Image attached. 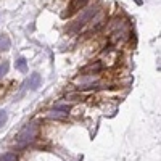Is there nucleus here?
Instances as JSON below:
<instances>
[{
  "label": "nucleus",
  "instance_id": "f257e3e1",
  "mask_svg": "<svg viewBox=\"0 0 161 161\" xmlns=\"http://www.w3.org/2000/svg\"><path fill=\"white\" fill-rule=\"evenodd\" d=\"M97 13H99V5H94V6H89V8H86L82 11V15L78 18V21H76V23L69 27V29L71 31H76V29H79V27H82L84 24L86 23H89L90 19H92Z\"/></svg>",
  "mask_w": 161,
  "mask_h": 161
},
{
  "label": "nucleus",
  "instance_id": "f03ea898",
  "mask_svg": "<svg viewBox=\"0 0 161 161\" xmlns=\"http://www.w3.org/2000/svg\"><path fill=\"white\" fill-rule=\"evenodd\" d=\"M36 134H37V124L36 123L27 124L26 127L18 134V142H19V145H24L27 142L34 140V139H36Z\"/></svg>",
  "mask_w": 161,
  "mask_h": 161
},
{
  "label": "nucleus",
  "instance_id": "7ed1b4c3",
  "mask_svg": "<svg viewBox=\"0 0 161 161\" xmlns=\"http://www.w3.org/2000/svg\"><path fill=\"white\" fill-rule=\"evenodd\" d=\"M87 3V0H71V2H69V5H68V11L66 13H63V18H69V16H73L76 11H79L81 8L84 5Z\"/></svg>",
  "mask_w": 161,
  "mask_h": 161
},
{
  "label": "nucleus",
  "instance_id": "20e7f679",
  "mask_svg": "<svg viewBox=\"0 0 161 161\" xmlns=\"http://www.w3.org/2000/svg\"><path fill=\"white\" fill-rule=\"evenodd\" d=\"M40 82H42V78H40V74L37 73H32L29 76V81H27V86H29L31 90H36L37 87H40Z\"/></svg>",
  "mask_w": 161,
  "mask_h": 161
},
{
  "label": "nucleus",
  "instance_id": "39448f33",
  "mask_svg": "<svg viewBox=\"0 0 161 161\" xmlns=\"http://www.w3.org/2000/svg\"><path fill=\"white\" fill-rule=\"evenodd\" d=\"M102 63H92V65H89V66H86L82 69V74H86V73H99V71H102Z\"/></svg>",
  "mask_w": 161,
  "mask_h": 161
},
{
  "label": "nucleus",
  "instance_id": "423d86ee",
  "mask_svg": "<svg viewBox=\"0 0 161 161\" xmlns=\"http://www.w3.org/2000/svg\"><path fill=\"white\" fill-rule=\"evenodd\" d=\"M10 47H11L10 37L5 36V34H2V36H0V50H8Z\"/></svg>",
  "mask_w": 161,
  "mask_h": 161
},
{
  "label": "nucleus",
  "instance_id": "0eeeda50",
  "mask_svg": "<svg viewBox=\"0 0 161 161\" xmlns=\"http://www.w3.org/2000/svg\"><path fill=\"white\" fill-rule=\"evenodd\" d=\"M16 69L21 73H26V69H27V63L24 58H18L16 60Z\"/></svg>",
  "mask_w": 161,
  "mask_h": 161
},
{
  "label": "nucleus",
  "instance_id": "6e6552de",
  "mask_svg": "<svg viewBox=\"0 0 161 161\" xmlns=\"http://www.w3.org/2000/svg\"><path fill=\"white\" fill-rule=\"evenodd\" d=\"M48 118H52V119H65L66 118V113H60V111L57 110V111H50V113H48Z\"/></svg>",
  "mask_w": 161,
  "mask_h": 161
},
{
  "label": "nucleus",
  "instance_id": "1a4fd4ad",
  "mask_svg": "<svg viewBox=\"0 0 161 161\" xmlns=\"http://www.w3.org/2000/svg\"><path fill=\"white\" fill-rule=\"evenodd\" d=\"M0 161H18V156L15 153H5V155L0 158Z\"/></svg>",
  "mask_w": 161,
  "mask_h": 161
},
{
  "label": "nucleus",
  "instance_id": "9d476101",
  "mask_svg": "<svg viewBox=\"0 0 161 161\" xmlns=\"http://www.w3.org/2000/svg\"><path fill=\"white\" fill-rule=\"evenodd\" d=\"M8 61H3V63H0V78H3V76L8 73Z\"/></svg>",
  "mask_w": 161,
  "mask_h": 161
},
{
  "label": "nucleus",
  "instance_id": "9b49d317",
  "mask_svg": "<svg viewBox=\"0 0 161 161\" xmlns=\"http://www.w3.org/2000/svg\"><path fill=\"white\" fill-rule=\"evenodd\" d=\"M6 118H8V116H6V111L2 110V111H0V127L6 123Z\"/></svg>",
  "mask_w": 161,
  "mask_h": 161
},
{
  "label": "nucleus",
  "instance_id": "f8f14e48",
  "mask_svg": "<svg viewBox=\"0 0 161 161\" xmlns=\"http://www.w3.org/2000/svg\"><path fill=\"white\" fill-rule=\"evenodd\" d=\"M55 110H58V111H65V113H68V111L71 110V107H69V105H57V107H55Z\"/></svg>",
  "mask_w": 161,
  "mask_h": 161
}]
</instances>
